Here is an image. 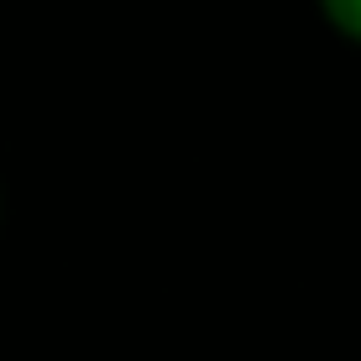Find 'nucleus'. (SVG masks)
Returning <instances> with one entry per match:
<instances>
[{
    "label": "nucleus",
    "instance_id": "f257e3e1",
    "mask_svg": "<svg viewBox=\"0 0 361 361\" xmlns=\"http://www.w3.org/2000/svg\"><path fill=\"white\" fill-rule=\"evenodd\" d=\"M314 11L341 42L361 47V0H314Z\"/></svg>",
    "mask_w": 361,
    "mask_h": 361
}]
</instances>
